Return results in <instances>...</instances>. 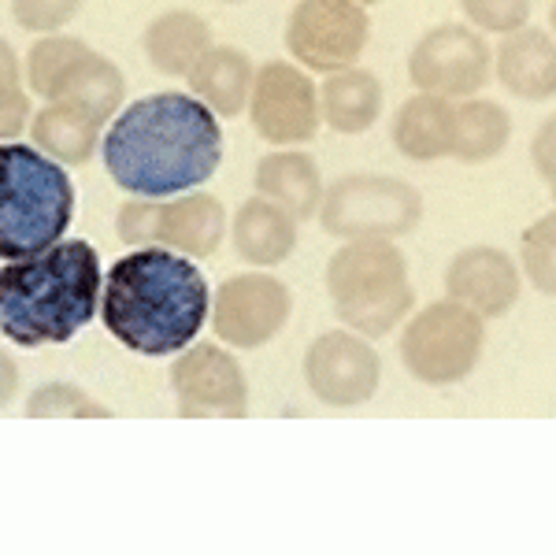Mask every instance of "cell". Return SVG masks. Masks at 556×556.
Here are the masks:
<instances>
[{
    "mask_svg": "<svg viewBox=\"0 0 556 556\" xmlns=\"http://www.w3.org/2000/svg\"><path fill=\"white\" fill-rule=\"evenodd\" d=\"M108 175L134 197H172L208 182L223 160L219 119L193 93L134 101L104 134Z\"/></svg>",
    "mask_w": 556,
    "mask_h": 556,
    "instance_id": "6da1fadb",
    "label": "cell"
},
{
    "mask_svg": "<svg viewBox=\"0 0 556 556\" xmlns=\"http://www.w3.org/2000/svg\"><path fill=\"white\" fill-rule=\"evenodd\" d=\"M212 308L201 267L175 249H134L104 278L101 319L115 342L141 356H172L193 345Z\"/></svg>",
    "mask_w": 556,
    "mask_h": 556,
    "instance_id": "7a4b0ae2",
    "label": "cell"
},
{
    "mask_svg": "<svg viewBox=\"0 0 556 556\" xmlns=\"http://www.w3.org/2000/svg\"><path fill=\"white\" fill-rule=\"evenodd\" d=\"M101 301V256L89 241H56L0 271V323L23 349L71 342Z\"/></svg>",
    "mask_w": 556,
    "mask_h": 556,
    "instance_id": "3957f363",
    "label": "cell"
},
{
    "mask_svg": "<svg viewBox=\"0 0 556 556\" xmlns=\"http://www.w3.org/2000/svg\"><path fill=\"white\" fill-rule=\"evenodd\" d=\"M75 215V186L60 160L23 141L0 149V253L23 260L52 249Z\"/></svg>",
    "mask_w": 556,
    "mask_h": 556,
    "instance_id": "277c9868",
    "label": "cell"
},
{
    "mask_svg": "<svg viewBox=\"0 0 556 556\" xmlns=\"http://www.w3.org/2000/svg\"><path fill=\"white\" fill-rule=\"evenodd\" d=\"M327 293L338 319L364 338H386L416 304L408 260L393 241H345L327 264Z\"/></svg>",
    "mask_w": 556,
    "mask_h": 556,
    "instance_id": "5b68a950",
    "label": "cell"
},
{
    "mask_svg": "<svg viewBox=\"0 0 556 556\" xmlns=\"http://www.w3.org/2000/svg\"><path fill=\"white\" fill-rule=\"evenodd\" d=\"M424 219V197L393 175H345L323 193L319 223L330 238L393 241Z\"/></svg>",
    "mask_w": 556,
    "mask_h": 556,
    "instance_id": "8992f818",
    "label": "cell"
},
{
    "mask_svg": "<svg viewBox=\"0 0 556 556\" xmlns=\"http://www.w3.org/2000/svg\"><path fill=\"white\" fill-rule=\"evenodd\" d=\"M26 83L45 101H75L93 108L101 119H112L123 104L127 83L123 71L93 52L86 41L67 34H45L26 56Z\"/></svg>",
    "mask_w": 556,
    "mask_h": 556,
    "instance_id": "52a82bcc",
    "label": "cell"
},
{
    "mask_svg": "<svg viewBox=\"0 0 556 556\" xmlns=\"http://www.w3.org/2000/svg\"><path fill=\"white\" fill-rule=\"evenodd\" d=\"M482 316L464 308L460 301H434L408 319L401 334V364L427 386H453L468 379L482 356Z\"/></svg>",
    "mask_w": 556,
    "mask_h": 556,
    "instance_id": "ba28073f",
    "label": "cell"
},
{
    "mask_svg": "<svg viewBox=\"0 0 556 556\" xmlns=\"http://www.w3.org/2000/svg\"><path fill=\"white\" fill-rule=\"evenodd\" d=\"M367 30L371 20L356 0H298L286 23V49L308 71L334 75L361 60Z\"/></svg>",
    "mask_w": 556,
    "mask_h": 556,
    "instance_id": "9c48e42d",
    "label": "cell"
},
{
    "mask_svg": "<svg viewBox=\"0 0 556 556\" xmlns=\"http://www.w3.org/2000/svg\"><path fill=\"white\" fill-rule=\"evenodd\" d=\"M493 52L486 38L471 26L445 23L427 30L408 56V78L419 93L445 101H468L490 83Z\"/></svg>",
    "mask_w": 556,
    "mask_h": 556,
    "instance_id": "30bf717a",
    "label": "cell"
},
{
    "mask_svg": "<svg viewBox=\"0 0 556 556\" xmlns=\"http://www.w3.org/2000/svg\"><path fill=\"white\" fill-rule=\"evenodd\" d=\"M249 119L253 130L271 146H304L316 138L323 112L319 93L301 67L271 60L256 71L253 97H249Z\"/></svg>",
    "mask_w": 556,
    "mask_h": 556,
    "instance_id": "8fae6325",
    "label": "cell"
},
{
    "mask_svg": "<svg viewBox=\"0 0 556 556\" xmlns=\"http://www.w3.org/2000/svg\"><path fill=\"white\" fill-rule=\"evenodd\" d=\"M293 298L275 275H235L212 298V330L230 349H260L286 327Z\"/></svg>",
    "mask_w": 556,
    "mask_h": 556,
    "instance_id": "7c38bea8",
    "label": "cell"
},
{
    "mask_svg": "<svg viewBox=\"0 0 556 556\" xmlns=\"http://www.w3.org/2000/svg\"><path fill=\"white\" fill-rule=\"evenodd\" d=\"M304 379L323 405L353 408L375 397L382 379L379 353L356 330H327L308 345Z\"/></svg>",
    "mask_w": 556,
    "mask_h": 556,
    "instance_id": "4fadbf2b",
    "label": "cell"
},
{
    "mask_svg": "<svg viewBox=\"0 0 556 556\" xmlns=\"http://www.w3.org/2000/svg\"><path fill=\"white\" fill-rule=\"evenodd\" d=\"M172 390L182 416H245L249 382L227 349L201 342L172 364Z\"/></svg>",
    "mask_w": 556,
    "mask_h": 556,
    "instance_id": "5bb4252c",
    "label": "cell"
},
{
    "mask_svg": "<svg viewBox=\"0 0 556 556\" xmlns=\"http://www.w3.org/2000/svg\"><path fill=\"white\" fill-rule=\"evenodd\" d=\"M445 290L453 301L471 308L475 316L493 319L505 316L519 301L523 290V275H519L516 260L493 245H471L453 256L450 271H445Z\"/></svg>",
    "mask_w": 556,
    "mask_h": 556,
    "instance_id": "9a60e30c",
    "label": "cell"
},
{
    "mask_svg": "<svg viewBox=\"0 0 556 556\" xmlns=\"http://www.w3.org/2000/svg\"><path fill=\"white\" fill-rule=\"evenodd\" d=\"M497 78L519 101L556 97V38L549 30L519 26L497 49Z\"/></svg>",
    "mask_w": 556,
    "mask_h": 556,
    "instance_id": "2e32d148",
    "label": "cell"
},
{
    "mask_svg": "<svg viewBox=\"0 0 556 556\" xmlns=\"http://www.w3.org/2000/svg\"><path fill=\"white\" fill-rule=\"evenodd\" d=\"M104 123L93 108L75 101H49L34 115V146L60 164H89L93 152L104 146Z\"/></svg>",
    "mask_w": 556,
    "mask_h": 556,
    "instance_id": "e0dca14e",
    "label": "cell"
},
{
    "mask_svg": "<svg viewBox=\"0 0 556 556\" xmlns=\"http://www.w3.org/2000/svg\"><path fill=\"white\" fill-rule=\"evenodd\" d=\"M256 193L275 201L278 208H286L298 223L312 219L323 208V178H319V164L308 156V152L298 149H278L267 152L256 164Z\"/></svg>",
    "mask_w": 556,
    "mask_h": 556,
    "instance_id": "ac0fdd59",
    "label": "cell"
},
{
    "mask_svg": "<svg viewBox=\"0 0 556 556\" xmlns=\"http://www.w3.org/2000/svg\"><path fill=\"white\" fill-rule=\"evenodd\" d=\"M230 235H235V249L245 264L275 267L290 260V253L298 249V219L256 193L235 212Z\"/></svg>",
    "mask_w": 556,
    "mask_h": 556,
    "instance_id": "d6986e66",
    "label": "cell"
},
{
    "mask_svg": "<svg viewBox=\"0 0 556 556\" xmlns=\"http://www.w3.org/2000/svg\"><path fill=\"white\" fill-rule=\"evenodd\" d=\"M227 238V208L212 193H182L160 212V245L204 260Z\"/></svg>",
    "mask_w": 556,
    "mask_h": 556,
    "instance_id": "ffe728a7",
    "label": "cell"
},
{
    "mask_svg": "<svg viewBox=\"0 0 556 556\" xmlns=\"http://www.w3.org/2000/svg\"><path fill=\"white\" fill-rule=\"evenodd\" d=\"M456 138V104L434 93H416L397 108L393 119V146L408 160L430 164V160L453 156Z\"/></svg>",
    "mask_w": 556,
    "mask_h": 556,
    "instance_id": "44dd1931",
    "label": "cell"
},
{
    "mask_svg": "<svg viewBox=\"0 0 556 556\" xmlns=\"http://www.w3.org/2000/svg\"><path fill=\"white\" fill-rule=\"evenodd\" d=\"M253 60L241 49H230V45H212L201 56V64L190 71L193 97H201L223 119H235V115L245 112L249 97H253Z\"/></svg>",
    "mask_w": 556,
    "mask_h": 556,
    "instance_id": "7402d4cb",
    "label": "cell"
},
{
    "mask_svg": "<svg viewBox=\"0 0 556 556\" xmlns=\"http://www.w3.org/2000/svg\"><path fill=\"white\" fill-rule=\"evenodd\" d=\"M146 56L160 75L190 78L201 56L212 49V30L197 12H164L146 30Z\"/></svg>",
    "mask_w": 556,
    "mask_h": 556,
    "instance_id": "603a6c76",
    "label": "cell"
},
{
    "mask_svg": "<svg viewBox=\"0 0 556 556\" xmlns=\"http://www.w3.org/2000/svg\"><path fill=\"white\" fill-rule=\"evenodd\" d=\"M382 108V86L371 71L345 67L327 75L319 89V112L323 123L338 134H364L375 127Z\"/></svg>",
    "mask_w": 556,
    "mask_h": 556,
    "instance_id": "cb8c5ba5",
    "label": "cell"
},
{
    "mask_svg": "<svg viewBox=\"0 0 556 556\" xmlns=\"http://www.w3.org/2000/svg\"><path fill=\"white\" fill-rule=\"evenodd\" d=\"M513 138V119L501 104L468 97L456 104V138H453V160L460 164H486L501 156Z\"/></svg>",
    "mask_w": 556,
    "mask_h": 556,
    "instance_id": "d4e9b609",
    "label": "cell"
},
{
    "mask_svg": "<svg viewBox=\"0 0 556 556\" xmlns=\"http://www.w3.org/2000/svg\"><path fill=\"white\" fill-rule=\"evenodd\" d=\"M519 256H523L527 282L545 298H556V212L542 215L523 230Z\"/></svg>",
    "mask_w": 556,
    "mask_h": 556,
    "instance_id": "484cf974",
    "label": "cell"
},
{
    "mask_svg": "<svg viewBox=\"0 0 556 556\" xmlns=\"http://www.w3.org/2000/svg\"><path fill=\"white\" fill-rule=\"evenodd\" d=\"M26 412L30 416H93V419H101V416H112L101 401H93V397H86L78 386H71V382H49V386H38V390L30 393V401H26Z\"/></svg>",
    "mask_w": 556,
    "mask_h": 556,
    "instance_id": "4316f807",
    "label": "cell"
},
{
    "mask_svg": "<svg viewBox=\"0 0 556 556\" xmlns=\"http://www.w3.org/2000/svg\"><path fill=\"white\" fill-rule=\"evenodd\" d=\"M160 212H164V204L156 197H134L115 215V235H119L123 245L134 249L160 245Z\"/></svg>",
    "mask_w": 556,
    "mask_h": 556,
    "instance_id": "83f0119b",
    "label": "cell"
},
{
    "mask_svg": "<svg viewBox=\"0 0 556 556\" xmlns=\"http://www.w3.org/2000/svg\"><path fill=\"white\" fill-rule=\"evenodd\" d=\"M86 0H8L12 8V20L23 26V30L34 34H56L83 12Z\"/></svg>",
    "mask_w": 556,
    "mask_h": 556,
    "instance_id": "f1b7e54d",
    "label": "cell"
},
{
    "mask_svg": "<svg viewBox=\"0 0 556 556\" xmlns=\"http://www.w3.org/2000/svg\"><path fill=\"white\" fill-rule=\"evenodd\" d=\"M0 64H4V104H0V134H4V141L20 138L26 123L30 119V97L23 93V83H20V60H15V49L4 41V49H0Z\"/></svg>",
    "mask_w": 556,
    "mask_h": 556,
    "instance_id": "f546056e",
    "label": "cell"
},
{
    "mask_svg": "<svg viewBox=\"0 0 556 556\" xmlns=\"http://www.w3.org/2000/svg\"><path fill=\"white\" fill-rule=\"evenodd\" d=\"M475 30L513 34L531 20V0H460Z\"/></svg>",
    "mask_w": 556,
    "mask_h": 556,
    "instance_id": "4dcf8cb0",
    "label": "cell"
},
{
    "mask_svg": "<svg viewBox=\"0 0 556 556\" xmlns=\"http://www.w3.org/2000/svg\"><path fill=\"white\" fill-rule=\"evenodd\" d=\"M531 156H534L538 175H542L545 182H553V178H556V115H549V119L538 127Z\"/></svg>",
    "mask_w": 556,
    "mask_h": 556,
    "instance_id": "1f68e13d",
    "label": "cell"
},
{
    "mask_svg": "<svg viewBox=\"0 0 556 556\" xmlns=\"http://www.w3.org/2000/svg\"><path fill=\"white\" fill-rule=\"evenodd\" d=\"M4 401H12V382H15V371H12V361H4Z\"/></svg>",
    "mask_w": 556,
    "mask_h": 556,
    "instance_id": "d6a6232c",
    "label": "cell"
},
{
    "mask_svg": "<svg viewBox=\"0 0 556 556\" xmlns=\"http://www.w3.org/2000/svg\"><path fill=\"white\" fill-rule=\"evenodd\" d=\"M549 23H553V38H556V0H553V8H549Z\"/></svg>",
    "mask_w": 556,
    "mask_h": 556,
    "instance_id": "836d02e7",
    "label": "cell"
},
{
    "mask_svg": "<svg viewBox=\"0 0 556 556\" xmlns=\"http://www.w3.org/2000/svg\"><path fill=\"white\" fill-rule=\"evenodd\" d=\"M549 193H553V201H556V178H553V182H549Z\"/></svg>",
    "mask_w": 556,
    "mask_h": 556,
    "instance_id": "e575fe53",
    "label": "cell"
},
{
    "mask_svg": "<svg viewBox=\"0 0 556 556\" xmlns=\"http://www.w3.org/2000/svg\"><path fill=\"white\" fill-rule=\"evenodd\" d=\"M356 4H379V0H356Z\"/></svg>",
    "mask_w": 556,
    "mask_h": 556,
    "instance_id": "d590c367",
    "label": "cell"
},
{
    "mask_svg": "<svg viewBox=\"0 0 556 556\" xmlns=\"http://www.w3.org/2000/svg\"><path fill=\"white\" fill-rule=\"evenodd\" d=\"M223 4H241V0H223Z\"/></svg>",
    "mask_w": 556,
    "mask_h": 556,
    "instance_id": "8d00e7d4",
    "label": "cell"
}]
</instances>
